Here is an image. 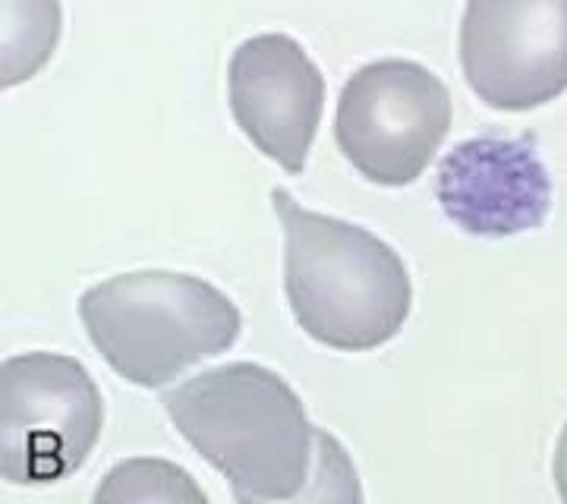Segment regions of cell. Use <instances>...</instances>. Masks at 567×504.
I'll use <instances>...</instances> for the list:
<instances>
[{
  "instance_id": "4",
  "label": "cell",
  "mask_w": 567,
  "mask_h": 504,
  "mask_svg": "<svg viewBox=\"0 0 567 504\" xmlns=\"http://www.w3.org/2000/svg\"><path fill=\"white\" fill-rule=\"evenodd\" d=\"M104 425L92 372L70 353L29 350L0 366V476L13 485L76 473Z\"/></svg>"
},
{
  "instance_id": "1",
  "label": "cell",
  "mask_w": 567,
  "mask_h": 504,
  "mask_svg": "<svg viewBox=\"0 0 567 504\" xmlns=\"http://www.w3.org/2000/svg\"><path fill=\"white\" fill-rule=\"evenodd\" d=\"M181 435L221 473L237 502H287L306 495L319 457V425L300 394L262 363L212 366L164 391Z\"/></svg>"
},
{
  "instance_id": "11",
  "label": "cell",
  "mask_w": 567,
  "mask_h": 504,
  "mask_svg": "<svg viewBox=\"0 0 567 504\" xmlns=\"http://www.w3.org/2000/svg\"><path fill=\"white\" fill-rule=\"evenodd\" d=\"M551 480H555V488L558 495L567 502V423L558 435V444H555V461H551Z\"/></svg>"
},
{
  "instance_id": "8",
  "label": "cell",
  "mask_w": 567,
  "mask_h": 504,
  "mask_svg": "<svg viewBox=\"0 0 567 504\" xmlns=\"http://www.w3.org/2000/svg\"><path fill=\"white\" fill-rule=\"evenodd\" d=\"M435 196L466 234L511 237L546 222L551 181L529 140L473 136L439 162Z\"/></svg>"
},
{
  "instance_id": "7",
  "label": "cell",
  "mask_w": 567,
  "mask_h": 504,
  "mask_svg": "<svg viewBox=\"0 0 567 504\" xmlns=\"http://www.w3.org/2000/svg\"><path fill=\"white\" fill-rule=\"evenodd\" d=\"M227 99L249 142L300 174L324 111V76L287 32L246 39L227 63Z\"/></svg>"
},
{
  "instance_id": "9",
  "label": "cell",
  "mask_w": 567,
  "mask_h": 504,
  "mask_svg": "<svg viewBox=\"0 0 567 504\" xmlns=\"http://www.w3.org/2000/svg\"><path fill=\"white\" fill-rule=\"evenodd\" d=\"M61 29V0H0V85L32 80L51 61Z\"/></svg>"
},
{
  "instance_id": "6",
  "label": "cell",
  "mask_w": 567,
  "mask_h": 504,
  "mask_svg": "<svg viewBox=\"0 0 567 504\" xmlns=\"http://www.w3.org/2000/svg\"><path fill=\"white\" fill-rule=\"evenodd\" d=\"M461 66L495 111H529L567 89V0H466Z\"/></svg>"
},
{
  "instance_id": "2",
  "label": "cell",
  "mask_w": 567,
  "mask_h": 504,
  "mask_svg": "<svg viewBox=\"0 0 567 504\" xmlns=\"http://www.w3.org/2000/svg\"><path fill=\"white\" fill-rule=\"evenodd\" d=\"M284 224V287L306 335L334 350H372L404 328L413 284L401 253L338 215L271 189Z\"/></svg>"
},
{
  "instance_id": "3",
  "label": "cell",
  "mask_w": 567,
  "mask_h": 504,
  "mask_svg": "<svg viewBox=\"0 0 567 504\" xmlns=\"http://www.w3.org/2000/svg\"><path fill=\"white\" fill-rule=\"evenodd\" d=\"M80 319L111 369L142 388L224 353L244 328L221 287L171 268H136L92 284L80 297Z\"/></svg>"
},
{
  "instance_id": "10",
  "label": "cell",
  "mask_w": 567,
  "mask_h": 504,
  "mask_svg": "<svg viewBox=\"0 0 567 504\" xmlns=\"http://www.w3.org/2000/svg\"><path fill=\"white\" fill-rule=\"evenodd\" d=\"M99 504L121 502H186L205 504L208 495L183 466L162 457H130L107 470L102 485L95 488Z\"/></svg>"
},
{
  "instance_id": "5",
  "label": "cell",
  "mask_w": 567,
  "mask_h": 504,
  "mask_svg": "<svg viewBox=\"0 0 567 504\" xmlns=\"http://www.w3.org/2000/svg\"><path fill=\"white\" fill-rule=\"evenodd\" d=\"M451 92L429 66L385 58L341 89L334 140L365 181L404 186L423 174L451 130Z\"/></svg>"
}]
</instances>
